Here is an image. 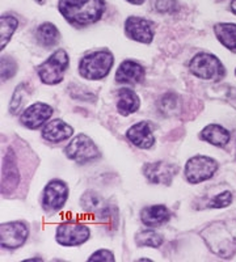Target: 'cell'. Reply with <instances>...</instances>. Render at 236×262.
Returning <instances> with one entry per match:
<instances>
[{"label": "cell", "mask_w": 236, "mask_h": 262, "mask_svg": "<svg viewBox=\"0 0 236 262\" xmlns=\"http://www.w3.org/2000/svg\"><path fill=\"white\" fill-rule=\"evenodd\" d=\"M135 243L138 247L141 248H153V249H158L164 243V236L162 233L156 232L154 229H144V231H139L135 236Z\"/></svg>", "instance_id": "obj_26"}, {"label": "cell", "mask_w": 236, "mask_h": 262, "mask_svg": "<svg viewBox=\"0 0 236 262\" xmlns=\"http://www.w3.org/2000/svg\"><path fill=\"white\" fill-rule=\"evenodd\" d=\"M125 34L132 41L149 45L155 37V24L148 18L128 16L125 20Z\"/></svg>", "instance_id": "obj_12"}, {"label": "cell", "mask_w": 236, "mask_h": 262, "mask_svg": "<svg viewBox=\"0 0 236 262\" xmlns=\"http://www.w3.org/2000/svg\"><path fill=\"white\" fill-rule=\"evenodd\" d=\"M70 66V55L65 49H58L50 57L37 67L41 83L46 85H57L62 83Z\"/></svg>", "instance_id": "obj_4"}, {"label": "cell", "mask_w": 236, "mask_h": 262, "mask_svg": "<svg viewBox=\"0 0 236 262\" xmlns=\"http://www.w3.org/2000/svg\"><path fill=\"white\" fill-rule=\"evenodd\" d=\"M126 2L133 4V6H142L144 3V0H126Z\"/></svg>", "instance_id": "obj_33"}, {"label": "cell", "mask_w": 236, "mask_h": 262, "mask_svg": "<svg viewBox=\"0 0 236 262\" xmlns=\"http://www.w3.org/2000/svg\"><path fill=\"white\" fill-rule=\"evenodd\" d=\"M96 217L102 226L111 231H116L118 227V209L114 205L105 203V206L100 210L99 214L96 215Z\"/></svg>", "instance_id": "obj_28"}, {"label": "cell", "mask_w": 236, "mask_h": 262, "mask_svg": "<svg viewBox=\"0 0 236 262\" xmlns=\"http://www.w3.org/2000/svg\"><path fill=\"white\" fill-rule=\"evenodd\" d=\"M141 107V98L130 88H121L117 92V112L123 117L137 113Z\"/></svg>", "instance_id": "obj_19"}, {"label": "cell", "mask_w": 236, "mask_h": 262, "mask_svg": "<svg viewBox=\"0 0 236 262\" xmlns=\"http://www.w3.org/2000/svg\"><path fill=\"white\" fill-rule=\"evenodd\" d=\"M155 9L163 15H172L180 9L179 0H155Z\"/></svg>", "instance_id": "obj_31"}, {"label": "cell", "mask_w": 236, "mask_h": 262, "mask_svg": "<svg viewBox=\"0 0 236 262\" xmlns=\"http://www.w3.org/2000/svg\"><path fill=\"white\" fill-rule=\"evenodd\" d=\"M179 170L180 168L176 164L159 160L144 164L142 172H143V176L146 177L149 184L169 186L177 173H179Z\"/></svg>", "instance_id": "obj_11"}, {"label": "cell", "mask_w": 236, "mask_h": 262, "mask_svg": "<svg viewBox=\"0 0 236 262\" xmlns=\"http://www.w3.org/2000/svg\"><path fill=\"white\" fill-rule=\"evenodd\" d=\"M200 139L202 142L211 144L216 147H224L228 144L231 139L230 131L226 127L218 123H210V125L205 126L200 133Z\"/></svg>", "instance_id": "obj_20"}, {"label": "cell", "mask_w": 236, "mask_h": 262, "mask_svg": "<svg viewBox=\"0 0 236 262\" xmlns=\"http://www.w3.org/2000/svg\"><path fill=\"white\" fill-rule=\"evenodd\" d=\"M235 76H236V70H235Z\"/></svg>", "instance_id": "obj_36"}, {"label": "cell", "mask_w": 236, "mask_h": 262, "mask_svg": "<svg viewBox=\"0 0 236 262\" xmlns=\"http://www.w3.org/2000/svg\"><path fill=\"white\" fill-rule=\"evenodd\" d=\"M144 75L146 72L141 63L133 59H125L117 69L116 81L127 85H137L143 81Z\"/></svg>", "instance_id": "obj_16"}, {"label": "cell", "mask_w": 236, "mask_h": 262, "mask_svg": "<svg viewBox=\"0 0 236 262\" xmlns=\"http://www.w3.org/2000/svg\"><path fill=\"white\" fill-rule=\"evenodd\" d=\"M180 96L175 92H167L159 98L158 101V109L159 113H162L163 116L170 117L179 112L180 109Z\"/></svg>", "instance_id": "obj_27"}, {"label": "cell", "mask_w": 236, "mask_h": 262, "mask_svg": "<svg viewBox=\"0 0 236 262\" xmlns=\"http://www.w3.org/2000/svg\"><path fill=\"white\" fill-rule=\"evenodd\" d=\"M113 54L106 49H102V50H93L85 54L79 62L78 71L83 79L97 81L106 78L113 69Z\"/></svg>", "instance_id": "obj_3"}, {"label": "cell", "mask_w": 236, "mask_h": 262, "mask_svg": "<svg viewBox=\"0 0 236 262\" xmlns=\"http://www.w3.org/2000/svg\"><path fill=\"white\" fill-rule=\"evenodd\" d=\"M17 62L12 57L4 55L2 57V80L8 81L17 74Z\"/></svg>", "instance_id": "obj_29"}, {"label": "cell", "mask_w": 236, "mask_h": 262, "mask_svg": "<svg viewBox=\"0 0 236 262\" xmlns=\"http://www.w3.org/2000/svg\"><path fill=\"white\" fill-rule=\"evenodd\" d=\"M58 9L69 24L84 28L101 20L106 3L105 0H59Z\"/></svg>", "instance_id": "obj_1"}, {"label": "cell", "mask_w": 236, "mask_h": 262, "mask_svg": "<svg viewBox=\"0 0 236 262\" xmlns=\"http://www.w3.org/2000/svg\"><path fill=\"white\" fill-rule=\"evenodd\" d=\"M0 27H2V32H0V49L3 51L6 46L8 45V42L11 41L12 36L18 28V20L12 15H2L0 17Z\"/></svg>", "instance_id": "obj_25"}, {"label": "cell", "mask_w": 236, "mask_h": 262, "mask_svg": "<svg viewBox=\"0 0 236 262\" xmlns=\"http://www.w3.org/2000/svg\"><path fill=\"white\" fill-rule=\"evenodd\" d=\"M65 155L78 164H88L100 158V149L87 134H78L69 142L65 148Z\"/></svg>", "instance_id": "obj_7"}, {"label": "cell", "mask_w": 236, "mask_h": 262, "mask_svg": "<svg viewBox=\"0 0 236 262\" xmlns=\"http://www.w3.org/2000/svg\"><path fill=\"white\" fill-rule=\"evenodd\" d=\"M218 168V161L216 159L205 155H196L186 161L184 174L189 184L198 185L212 179Z\"/></svg>", "instance_id": "obj_8"}, {"label": "cell", "mask_w": 236, "mask_h": 262, "mask_svg": "<svg viewBox=\"0 0 236 262\" xmlns=\"http://www.w3.org/2000/svg\"><path fill=\"white\" fill-rule=\"evenodd\" d=\"M25 261H42V258H28Z\"/></svg>", "instance_id": "obj_35"}, {"label": "cell", "mask_w": 236, "mask_h": 262, "mask_svg": "<svg viewBox=\"0 0 236 262\" xmlns=\"http://www.w3.org/2000/svg\"><path fill=\"white\" fill-rule=\"evenodd\" d=\"M20 184V172L17 168L15 152L8 148L2 165V194H12Z\"/></svg>", "instance_id": "obj_14"}, {"label": "cell", "mask_w": 236, "mask_h": 262, "mask_svg": "<svg viewBox=\"0 0 236 262\" xmlns=\"http://www.w3.org/2000/svg\"><path fill=\"white\" fill-rule=\"evenodd\" d=\"M30 93H32V88L29 86L28 83H20L15 88L12 93V97H11V102H9V113L12 116L20 113V111L23 109L25 102L28 101Z\"/></svg>", "instance_id": "obj_24"}, {"label": "cell", "mask_w": 236, "mask_h": 262, "mask_svg": "<svg viewBox=\"0 0 236 262\" xmlns=\"http://www.w3.org/2000/svg\"><path fill=\"white\" fill-rule=\"evenodd\" d=\"M214 34L223 48L236 53V24L235 23H218L214 25Z\"/></svg>", "instance_id": "obj_22"}, {"label": "cell", "mask_w": 236, "mask_h": 262, "mask_svg": "<svg viewBox=\"0 0 236 262\" xmlns=\"http://www.w3.org/2000/svg\"><path fill=\"white\" fill-rule=\"evenodd\" d=\"M104 206L105 202L102 200V196L95 190L84 191L80 198V207L85 214H91L96 216Z\"/></svg>", "instance_id": "obj_23"}, {"label": "cell", "mask_w": 236, "mask_h": 262, "mask_svg": "<svg viewBox=\"0 0 236 262\" xmlns=\"http://www.w3.org/2000/svg\"><path fill=\"white\" fill-rule=\"evenodd\" d=\"M232 203V193L230 190L222 191L217 194L214 198L209 202L207 207L209 209H226Z\"/></svg>", "instance_id": "obj_30"}, {"label": "cell", "mask_w": 236, "mask_h": 262, "mask_svg": "<svg viewBox=\"0 0 236 262\" xmlns=\"http://www.w3.org/2000/svg\"><path fill=\"white\" fill-rule=\"evenodd\" d=\"M230 9H231V12L236 16V0H231Z\"/></svg>", "instance_id": "obj_34"}, {"label": "cell", "mask_w": 236, "mask_h": 262, "mask_svg": "<svg viewBox=\"0 0 236 262\" xmlns=\"http://www.w3.org/2000/svg\"><path fill=\"white\" fill-rule=\"evenodd\" d=\"M54 114V109L46 102L37 101L23 111L20 116V123L29 130H38L50 121Z\"/></svg>", "instance_id": "obj_13"}, {"label": "cell", "mask_w": 236, "mask_h": 262, "mask_svg": "<svg viewBox=\"0 0 236 262\" xmlns=\"http://www.w3.org/2000/svg\"><path fill=\"white\" fill-rule=\"evenodd\" d=\"M114 262L116 258H114V254L112 253L111 250L108 249H99L96 250L95 253L91 254V257L88 258V262Z\"/></svg>", "instance_id": "obj_32"}, {"label": "cell", "mask_w": 236, "mask_h": 262, "mask_svg": "<svg viewBox=\"0 0 236 262\" xmlns=\"http://www.w3.org/2000/svg\"><path fill=\"white\" fill-rule=\"evenodd\" d=\"M69 185L62 180H51L46 184L42 194V209L48 212H57L66 206L69 201Z\"/></svg>", "instance_id": "obj_9"}, {"label": "cell", "mask_w": 236, "mask_h": 262, "mask_svg": "<svg viewBox=\"0 0 236 262\" xmlns=\"http://www.w3.org/2000/svg\"><path fill=\"white\" fill-rule=\"evenodd\" d=\"M36 41L42 48H55L60 41V32L53 23H42L36 30Z\"/></svg>", "instance_id": "obj_21"}, {"label": "cell", "mask_w": 236, "mask_h": 262, "mask_svg": "<svg viewBox=\"0 0 236 262\" xmlns=\"http://www.w3.org/2000/svg\"><path fill=\"white\" fill-rule=\"evenodd\" d=\"M201 237L212 253L221 258H230L236 253V219L209 224L201 231Z\"/></svg>", "instance_id": "obj_2"}, {"label": "cell", "mask_w": 236, "mask_h": 262, "mask_svg": "<svg viewBox=\"0 0 236 262\" xmlns=\"http://www.w3.org/2000/svg\"><path fill=\"white\" fill-rule=\"evenodd\" d=\"M29 226L25 222H7L0 227V244L7 250H15L21 248L29 238Z\"/></svg>", "instance_id": "obj_10"}, {"label": "cell", "mask_w": 236, "mask_h": 262, "mask_svg": "<svg viewBox=\"0 0 236 262\" xmlns=\"http://www.w3.org/2000/svg\"><path fill=\"white\" fill-rule=\"evenodd\" d=\"M235 159H236V156H235Z\"/></svg>", "instance_id": "obj_37"}, {"label": "cell", "mask_w": 236, "mask_h": 262, "mask_svg": "<svg viewBox=\"0 0 236 262\" xmlns=\"http://www.w3.org/2000/svg\"><path fill=\"white\" fill-rule=\"evenodd\" d=\"M189 71L196 78L207 81H219L226 76V67L217 55L198 53L189 62Z\"/></svg>", "instance_id": "obj_5"}, {"label": "cell", "mask_w": 236, "mask_h": 262, "mask_svg": "<svg viewBox=\"0 0 236 262\" xmlns=\"http://www.w3.org/2000/svg\"><path fill=\"white\" fill-rule=\"evenodd\" d=\"M169 209L164 205L146 206L141 211V222L148 228H158L170 221Z\"/></svg>", "instance_id": "obj_18"}, {"label": "cell", "mask_w": 236, "mask_h": 262, "mask_svg": "<svg viewBox=\"0 0 236 262\" xmlns=\"http://www.w3.org/2000/svg\"><path fill=\"white\" fill-rule=\"evenodd\" d=\"M90 238V227L79 221L63 222L55 229V242L62 247H80L85 244Z\"/></svg>", "instance_id": "obj_6"}, {"label": "cell", "mask_w": 236, "mask_h": 262, "mask_svg": "<svg viewBox=\"0 0 236 262\" xmlns=\"http://www.w3.org/2000/svg\"><path fill=\"white\" fill-rule=\"evenodd\" d=\"M42 138L49 143H62L74 135V127L60 118L51 119L41 131Z\"/></svg>", "instance_id": "obj_17"}, {"label": "cell", "mask_w": 236, "mask_h": 262, "mask_svg": "<svg viewBox=\"0 0 236 262\" xmlns=\"http://www.w3.org/2000/svg\"><path fill=\"white\" fill-rule=\"evenodd\" d=\"M126 138L133 146L141 149H149L155 144L153 126L148 121H141L130 126L126 131Z\"/></svg>", "instance_id": "obj_15"}]
</instances>
